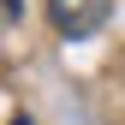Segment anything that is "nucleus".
<instances>
[{"instance_id":"nucleus-1","label":"nucleus","mask_w":125,"mask_h":125,"mask_svg":"<svg viewBox=\"0 0 125 125\" xmlns=\"http://www.w3.org/2000/svg\"><path fill=\"white\" fill-rule=\"evenodd\" d=\"M42 6H48V24L66 42H83V36H95V30L107 24L113 0H42Z\"/></svg>"},{"instance_id":"nucleus-2","label":"nucleus","mask_w":125,"mask_h":125,"mask_svg":"<svg viewBox=\"0 0 125 125\" xmlns=\"http://www.w3.org/2000/svg\"><path fill=\"white\" fill-rule=\"evenodd\" d=\"M6 125H36V119H30V113H18V119H6Z\"/></svg>"}]
</instances>
